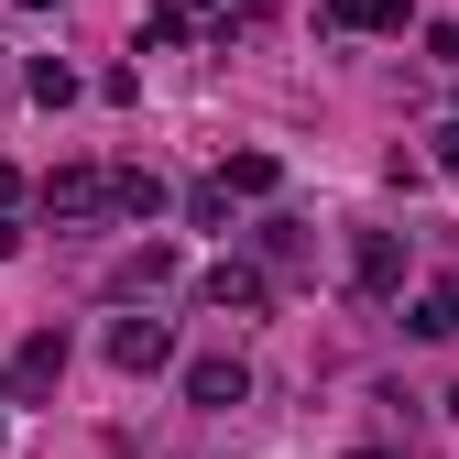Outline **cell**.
<instances>
[{"mask_svg": "<svg viewBox=\"0 0 459 459\" xmlns=\"http://www.w3.org/2000/svg\"><path fill=\"white\" fill-rule=\"evenodd\" d=\"M55 383H66V328H33V339H12V361H0V394H12V405H44Z\"/></svg>", "mask_w": 459, "mask_h": 459, "instance_id": "1", "label": "cell"}, {"mask_svg": "<svg viewBox=\"0 0 459 459\" xmlns=\"http://www.w3.org/2000/svg\"><path fill=\"white\" fill-rule=\"evenodd\" d=\"M186 405H208V416L252 405V361H241V351H197V361H186Z\"/></svg>", "mask_w": 459, "mask_h": 459, "instance_id": "2", "label": "cell"}, {"mask_svg": "<svg viewBox=\"0 0 459 459\" xmlns=\"http://www.w3.org/2000/svg\"><path fill=\"white\" fill-rule=\"evenodd\" d=\"M351 284L361 296H405V230H351Z\"/></svg>", "mask_w": 459, "mask_h": 459, "instance_id": "3", "label": "cell"}, {"mask_svg": "<svg viewBox=\"0 0 459 459\" xmlns=\"http://www.w3.org/2000/svg\"><path fill=\"white\" fill-rule=\"evenodd\" d=\"M164 361H176V328H164V317H109V372H164Z\"/></svg>", "mask_w": 459, "mask_h": 459, "instance_id": "4", "label": "cell"}, {"mask_svg": "<svg viewBox=\"0 0 459 459\" xmlns=\"http://www.w3.org/2000/svg\"><path fill=\"white\" fill-rule=\"evenodd\" d=\"M99 208H109L99 164H55V176H44V219H99Z\"/></svg>", "mask_w": 459, "mask_h": 459, "instance_id": "5", "label": "cell"}, {"mask_svg": "<svg viewBox=\"0 0 459 459\" xmlns=\"http://www.w3.org/2000/svg\"><path fill=\"white\" fill-rule=\"evenodd\" d=\"M153 284H176V241H132L121 263H109V296H132V307H143Z\"/></svg>", "mask_w": 459, "mask_h": 459, "instance_id": "6", "label": "cell"}, {"mask_svg": "<svg viewBox=\"0 0 459 459\" xmlns=\"http://www.w3.org/2000/svg\"><path fill=\"white\" fill-rule=\"evenodd\" d=\"M197 296L230 307V317H252V307H263V273H252V263H208V273H197Z\"/></svg>", "mask_w": 459, "mask_h": 459, "instance_id": "7", "label": "cell"}, {"mask_svg": "<svg viewBox=\"0 0 459 459\" xmlns=\"http://www.w3.org/2000/svg\"><path fill=\"white\" fill-rule=\"evenodd\" d=\"M109 208L121 219H164V176L153 164H109Z\"/></svg>", "mask_w": 459, "mask_h": 459, "instance_id": "8", "label": "cell"}, {"mask_svg": "<svg viewBox=\"0 0 459 459\" xmlns=\"http://www.w3.org/2000/svg\"><path fill=\"white\" fill-rule=\"evenodd\" d=\"M405 328H416V339H459V273H437V284H427V296L405 307Z\"/></svg>", "mask_w": 459, "mask_h": 459, "instance_id": "9", "label": "cell"}, {"mask_svg": "<svg viewBox=\"0 0 459 459\" xmlns=\"http://www.w3.org/2000/svg\"><path fill=\"white\" fill-rule=\"evenodd\" d=\"M219 186H230V197H273V186H284V164H273V153H230V164H219Z\"/></svg>", "mask_w": 459, "mask_h": 459, "instance_id": "10", "label": "cell"}, {"mask_svg": "<svg viewBox=\"0 0 459 459\" xmlns=\"http://www.w3.org/2000/svg\"><path fill=\"white\" fill-rule=\"evenodd\" d=\"M22 88H33L44 109H66V99H77V66H66V55H33V66H22Z\"/></svg>", "mask_w": 459, "mask_h": 459, "instance_id": "11", "label": "cell"}, {"mask_svg": "<svg viewBox=\"0 0 459 459\" xmlns=\"http://www.w3.org/2000/svg\"><path fill=\"white\" fill-rule=\"evenodd\" d=\"M186 219H197V230H230V186H219V176H208V186H186Z\"/></svg>", "mask_w": 459, "mask_h": 459, "instance_id": "12", "label": "cell"}, {"mask_svg": "<svg viewBox=\"0 0 459 459\" xmlns=\"http://www.w3.org/2000/svg\"><path fill=\"white\" fill-rule=\"evenodd\" d=\"M328 22L339 33H372V0H328Z\"/></svg>", "mask_w": 459, "mask_h": 459, "instance_id": "13", "label": "cell"}, {"mask_svg": "<svg viewBox=\"0 0 459 459\" xmlns=\"http://www.w3.org/2000/svg\"><path fill=\"white\" fill-rule=\"evenodd\" d=\"M437 176H459V121H448V132H437Z\"/></svg>", "mask_w": 459, "mask_h": 459, "instance_id": "14", "label": "cell"}, {"mask_svg": "<svg viewBox=\"0 0 459 459\" xmlns=\"http://www.w3.org/2000/svg\"><path fill=\"white\" fill-rule=\"evenodd\" d=\"M12 252H22V219H12V208H0V263H12Z\"/></svg>", "mask_w": 459, "mask_h": 459, "instance_id": "15", "label": "cell"}, {"mask_svg": "<svg viewBox=\"0 0 459 459\" xmlns=\"http://www.w3.org/2000/svg\"><path fill=\"white\" fill-rule=\"evenodd\" d=\"M0 208H22V176H12V164H0Z\"/></svg>", "mask_w": 459, "mask_h": 459, "instance_id": "16", "label": "cell"}, {"mask_svg": "<svg viewBox=\"0 0 459 459\" xmlns=\"http://www.w3.org/2000/svg\"><path fill=\"white\" fill-rule=\"evenodd\" d=\"M22 12H55V0H22Z\"/></svg>", "mask_w": 459, "mask_h": 459, "instance_id": "17", "label": "cell"}, {"mask_svg": "<svg viewBox=\"0 0 459 459\" xmlns=\"http://www.w3.org/2000/svg\"><path fill=\"white\" fill-rule=\"evenodd\" d=\"M186 12H219V0H186Z\"/></svg>", "mask_w": 459, "mask_h": 459, "instance_id": "18", "label": "cell"}]
</instances>
